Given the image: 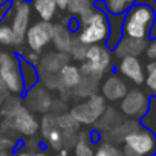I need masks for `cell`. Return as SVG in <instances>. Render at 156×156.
Listing matches in <instances>:
<instances>
[{"mask_svg":"<svg viewBox=\"0 0 156 156\" xmlns=\"http://www.w3.org/2000/svg\"><path fill=\"white\" fill-rule=\"evenodd\" d=\"M55 116H57V124H58V127L61 129L63 133H66V135H76L78 132H80L81 126L69 115V112L67 113H61V115H55Z\"/></svg>","mask_w":156,"mask_h":156,"instance_id":"cell-27","label":"cell"},{"mask_svg":"<svg viewBox=\"0 0 156 156\" xmlns=\"http://www.w3.org/2000/svg\"><path fill=\"white\" fill-rule=\"evenodd\" d=\"M69 151L70 150H67V148H61L57 151V156H69Z\"/></svg>","mask_w":156,"mask_h":156,"instance_id":"cell-39","label":"cell"},{"mask_svg":"<svg viewBox=\"0 0 156 156\" xmlns=\"http://www.w3.org/2000/svg\"><path fill=\"white\" fill-rule=\"evenodd\" d=\"M121 150L124 156H154L156 136L150 129L139 127L124 138Z\"/></svg>","mask_w":156,"mask_h":156,"instance_id":"cell-5","label":"cell"},{"mask_svg":"<svg viewBox=\"0 0 156 156\" xmlns=\"http://www.w3.org/2000/svg\"><path fill=\"white\" fill-rule=\"evenodd\" d=\"M154 23V11L145 3L133 5L122 19V35L138 40H147Z\"/></svg>","mask_w":156,"mask_h":156,"instance_id":"cell-3","label":"cell"},{"mask_svg":"<svg viewBox=\"0 0 156 156\" xmlns=\"http://www.w3.org/2000/svg\"><path fill=\"white\" fill-rule=\"evenodd\" d=\"M54 2H55L57 9H60V11H66V9H67L69 0H54Z\"/></svg>","mask_w":156,"mask_h":156,"instance_id":"cell-37","label":"cell"},{"mask_svg":"<svg viewBox=\"0 0 156 156\" xmlns=\"http://www.w3.org/2000/svg\"><path fill=\"white\" fill-rule=\"evenodd\" d=\"M0 84H3V83H2V78H0Z\"/></svg>","mask_w":156,"mask_h":156,"instance_id":"cell-44","label":"cell"},{"mask_svg":"<svg viewBox=\"0 0 156 156\" xmlns=\"http://www.w3.org/2000/svg\"><path fill=\"white\" fill-rule=\"evenodd\" d=\"M40 130V121L23 103L16 109L3 113L0 121V135H8L16 139V135L34 138Z\"/></svg>","mask_w":156,"mask_h":156,"instance_id":"cell-2","label":"cell"},{"mask_svg":"<svg viewBox=\"0 0 156 156\" xmlns=\"http://www.w3.org/2000/svg\"><path fill=\"white\" fill-rule=\"evenodd\" d=\"M2 118H3V115H2V107H0V121H2Z\"/></svg>","mask_w":156,"mask_h":156,"instance_id":"cell-42","label":"cell"},{"mask_svg":"<svg viewBox=\"0 0 156 156\" xmlns=\"http://www.w3.org/2000/svg\"><path fill=\"white\" fill-rule=\"evenodd\" d=\"M70 61H72V60H70L69 54L51 51V52H46V54L40 55L37 69H38V73L58 75V72H60L66 64H69Z\"/></svg>","mask_w":156,"mask_h":156,"instance_id":"cell-15","label":"cell"},{"mask_svg":"<svg viewBox=\"0 0 156 156\" xmlns=\"http://www.w3.org/2000/svg\"><path fill=\"white\" fill-rule=\"evenodd\" d=\"M139 127H141V124H139L138 121L127 119V121L119 122V124H118L116 127H113L112 130L103 133V135H101V139H103L104 142H110V144H115V145H116V144L122 142L124 138H126L129 133L135 132V130L139 129Z\"/></svg>","mask_w":156,"mask_h":156,"instance_id":"cell-18","label":"cell"},{"mask_svg":"<svg viewBox=\"0 0 156 156\" xmlns=\"http://www.w3.org/2000/svg\"><path fill=\"white\" fill-rule=\"evenodd\" d=\"M16 156H49L46 151L43 150H34V151H29V150H17L16 151Z\"/></svg>","mask_w":156,"mask_h":156,"instance_id":"cell-36","label":"cell"},{"mask_svg":"<svg viewBox=\"0 0 156 156\" xmlns=\"http://www.w3.org/2000/svg\"><path fill=\"white\" fill-rule=\"evenodd\" d=\"M90 8H94V0H69V5H67L66 11L72 17L78 19L84 12H87Z\"/></svg>","mask_w":156,"mask_h":156,"instance_id":"cell-28","label":"cell"},{"mask_svg":"<svg viewBox=\"0 0 156 156\" xmlns=\"http://www.w3.org/2000/svg\"><path fill=\"white\" fill-rule=\"evenodd\" d=\"M127 92H129V87H127L126 80H122L116 73L106 76L101 83V97L106 101H110V103L121 101Z\"/></svg>","mask_w":156,"mask_h":156,"instance_id":"cell-14","label":"cell"},{"mask_svg":"<svg viewBox=\"0 0 156 156\" xmlns=\"http://www.w3.org/2000/svg\"><path fill=\"white\" fill-rule=\"evenodd\" d=\"M119 112L124 113L126 116L130 118H144L147 110H148V104L150 100L148 97L139 90V89H132L126 94V97L119 101Z\"/></svg>","mask_w":156,"mask_h":156,"instance_id":"cell-12","label":"cell"},{"mask_svg":"<svg viewBox=\"0 0 156 156\" xmlns=\"http://www.w3.org/2000/svg\"><path fill=\"white\" fill-rule=\"evenodd\" d=\"M154 2H156V0H154Z\"/></svg>","mask_w":156,"mask_h":156,"instance_id":"cell-45","label":"cell"},{"mask_svg":"<svg viewBox=\"0 0 156 156\" xmlns=\"http://www.w3.org/2000/svg\"><path fill=\"white\" fill-rule=\"evenodd\" d=\"M31 14L32 8L28 0H14L5 14V19L9 22L20 48L25 44V35L28 28L31 26Z\"/></svg>","mask_w":156,"mask_h":156,"instance_id":"cell-9","label":"cell"},{"mask_svg":"<svg viewBox=\"0 0 156 156\" xmlns=\"http://www.w3.org/2000/svg\"><path fill=\"white\" fill-rule=\"evenodd\" d=\"M147 40H138V38H130V37H124L118 41V44L112 49L113 54L121 60V58H126V57H136L141 55L145 48H147Z\"/></svg>","mask_w":156,"mask_h":156,"instance_id":"cell-17","label":"cell"},{"mask_svg":"<svg viewBox=\"0 0 156 156\" xmlns=\"http://www.w3.org/2000/svg\"><path fill=\"white\" fill-rule=\"evenodd\" d=\"M118 72L119 75H122L124 78H127L129 81H132L133 84H142L145 81V70L142 63L139 61V58L136 57H126L121 58L118 63Z\"/></svg>","mask_w":156,"mask_h":156,"instance_id":"cell-16","label":"cell"},{"mask_svg":"<svg viewBox=\"0 0 156 156\" xmlns=\"http://www.w3.org/2000/svg\"><path fill=\"white\" fill-rule=\"evenodd\" d=\"M67 104H66V101L64 100H61V98H58V100H55L54 98V101H52V107H51V112L49 113H52V115H61V113H67Z\"/></svg>","mask_w":156,"mask_h":156,"instance_id":"cell-33","label":"cell"},{"mask_svg":"<svg viewBox=\"0 0 156 156\" xmlns=\"http://www.w3.org/2000/svg\"><path fill=\"white\" fill-rule=\"evenodd\" d=\"M19 57L23 58L25 61H28V63L32 64V66H37V64H38V60H40V54L32 52V51H28V52H25V54H20Z\"/></svg>","mask_w":156,"mask_h":156,"instance_id":"cell-34","label":"cell"},{"mask_svg":"<svg viewBox=\"0 0 156 156\" xmlns=\"http://www.w3.org/2000/svg\"><path fill=\"white\" fill-rule=\"evenodd\" d=\"M20 73H22V81H23L25 92L32 89V87H35L40 83V75H38L37 66L29 64L23 58H20Z\"/></svg>","mask_w":156,"mask_h":156,"instance_id":"cell-22","label":"cell"},{"mask_svg":"<svg viewBox=\"0 0 156 156\" xmlns=\"http://www.w3.org/2000/svg\"><path fill=\"white\" fill-rule=\"evenodd\" d=\"M5 55H6V51H5V49H2V48H0V64H2V61H3Z\"/></svg>","mask_w":156,"mask_h":156,"instance_id":"cell-40","label":"cell"},{"mask_svg":"<svg viewBox=\"0 0 156 156\" xmlns=\"http://www.w3.org/2000/svg\"><path fill=\"white\" fill-rule=\"evenodd\" d=\"M0 78L9 95L23 97L25 87L20 73V57L16 51H6V55L0 64Z\"/></svg>","mask_w":156,"mask_h":156,"instance_id":"cell-7","label":"cell"},{"mask_svg":"<svg viewBox=\"0 0 156 156\" xmlns=\"http://www.w3.org/2000/svg\"><path fill=\"white\" fill-rule=\"evenodd\" d=\"M40 132H41V138L46 144H49V147H52L55 151L61 150V148H67L70 150L76 141V135H66L61 132V129L57 124V116L52 113H46L41 116L40 119Z\"/></svg>","mask_w":156,"mask_h":156,"instance_id":"cell-8","label":"cell"},{"mask_svg":"<svg viewBox=\"0 0 156 156\" xmlns=\"http://www.w3.org/2000/svg\"><path fill=\"white\" fill-rule=\"evenodd\" d=\"M0 156H9V153H0Z\"/></svg>","mask_w":156,"mask_h":156,"instance_id":"cell-43","label":"cell"},{"mask_svg":"<svg viewBox=\"0 0 156 156\" xmlns=\"http://www.w3.org/2000/svg\"><path fill=\"white\" fill-rule=\"evenodd\" d=\"M72 40H73V34H72V32H70L63 23H57V25H54L52 41H51V44L54 46V49H55L57 52L67 54L69 49H70Z\"/></svg>","mask_w":156,"mask_h":156,"instance_id":"cell-19","label":"cell"},{"mask_svg":"<svg viewBox=\"0 0 156 156\" xmlns=\"http://www.w3.org/2000/svg\"><path fill=\"white\" fill-rule=\"evenodd\" d=\"M97 90H98V81H95V80H92V78H87V76L83 75L81 81L78 83V86L70 92V98L83 101V100L89 98L90 95L98 94Z\"/></svg>","mask_w":156,"mask_h":156,"instance_id":"cell-23","label":"cell"},{"mask_svg":"<svg viewBox=\"0 0 156 156\" xmlns=\"http://www.w3.org/2000/svg\"><path fill=\"white\" fill-rule=\"evenodd\" d=\"M145 55L150 61H156V37L147 43V48H145Z\"/></svg>","mask_w":156,"mask_h":156,"instance_id":"cell-35","label":"cell"},{"mask_svg":"<svg viewBox=\"0 0 156 156\" xmlns=\"http://www.w3.org/2000/svg\"><path fill=\"white\" fill-rule=\"evenodd\" d=\"M58 92H60V98L67 101L70 100V92L78 86V83L81 81L83 73L80 70V66H76L73 63L66 64L60 72H58Z\"/></svg>","mask_w":156,"mask_h":156,"instance_id":"cell-13","label":"cell"},{"mask_svg":"<svg viewBox=\"0 0 156 156\" xmlns=\"http://www.w3.org/2000/svg\"><path fill=\"white\" fill-rule=\"evenodd\" d=\"M0 48L2 49H16V52L20 48V44L12 32V28L5 17L0 20Z\"/></svg>","mask_w":156,"mask_h":156,"instance_id":"cell-24","label":"cell"},{"mask_svg":"<svg viewBox=\"0 0 156 156\" xmlns=\"http://www.w3.org/2000/svg\"><path fill=\"white\" fill-rule=\"evenodd\" d=\"M110 67H112V52H110V49L106 48V44L89 46L84 61L80 63L81 73L98 83L110 70Z\"/></svg>","mask_w":156,"mask_h":156,"instance_id":"cell-4","label":"cell"},{"mask_svg":"<svg viewBox=\"0 0 156 156\" xmlns=\"http://www.w3.org/2000/svg\"><path fill=\"white\" fill-rule=\"evenodd\" d=\"M9 6H11V2H9V3H5V5H0V20L5 17V14H6V11L9 9Z\"/></svg>","mask_w":156,"mask_h":156,"instance_id":"cell-38","label":"cell"},{"mask_svg":"<svg viewBox=\"0 0 156 156\" xmlns=\"http://www.w3.org/2000/svg\"><path fill=\"white\" fill-rule=\"evenodd\" d=\"M22 101L32 113L46 115V113L51 112L54 97H52L51 90L44 89L41 84H37L35 87H32V89H29L23 94Z\"/></svg>","mask_w":156,"mask_h":156,"instance_id":"cell-11","label":"cell"},{"mask_svg":"<svg viewBox=\"0 0 156 156\" xmlns=\"http://www.w3.org/2000/svg\"><path fill=\"white\" fill-rule=\"evenodd\" d=\"M87 49H89L87 44H84L76 35H73V40H72V44H70V49H69L67 54H69L70 60H75L78 63H83L84 58H86Z\"/></svg>","mask_w":156,"mask_h":156,"instance_id":"cell-29","label":"cell"},{"mask_svg":"<svg viewBox=\"0 0 156 156\" xmlns=\"http://www.w3.org/2000/svg\"><path fill=\"white\" fill-rule=\"evenodd\" d=\"M5 3H9V0H0V5H5Z\"/></svg>","mask_w":156,"mask_h":156,"instance_id":"cell-41","label":"cell"},{"mask_svg":"<svg viewBox=\"0 0 156 156\" xmlns=\"http://www.w3.org/2000/svg\"><path fill=\"white\" fill-rule=\"evenodd\" d=\"M107 109V101L101 94H94L89 98L73 104L67 112L80 126H94Z\"/></svg>","mask_w":156,"mask_h":156,"instance_id":"cell-6","label":"cell"},{"mask_svg":"<svg viewBox=\"0 0 156 156\" xmlns=\"http://www.w3.org/2000/svg\"><path fill=\"white\" fill-rule=\"evenodd\" d=\"M122 116H121V112L116 110L115 107H107L104 110V113L100 116V119L95 122V130H98L101 135L112 130L113 127H116L119 122H122Z\"/></svg>","mask_w":156,"mask_h":156,"instance_id":"cell-20","label":"cell"},{"mask_svg":"<svg viewBox=\"0 0 156 156\" xmlns=\"http://www.w3.org/2000/svg\"><path fill=\"white\" fill-rule=\"evenodd\" d=\"M31 8L40 17L41 22H52L57 14V6L54 0H31Z\"/></svg>","mask_w":156,"mask_h":156,"instance_id":"cell-21","label":"cell"},{"mask_svg":"<svg viewBox=\"0 0 156 156\" xmlns=\"http://www.w3.org/2000/svg\"><path fill=\"white\" fill-rule=\"evenodd\" d=\"M52 31H54V23L52 22H35L32 23L25 35V44L28 46L29 51L32 52H43L52 41Z\"/></svg>","mask_w":156,"mask_h":156,"instance_id":"cell-10","label":"cell"},{"mask_svg":"<svg viewBox=\"0 0 156 156\" xmlns=\"http://www.w3.org/2000/svg\"><path fill=\"white\" fill-rule=\"evenodd\" d=\"M95 144L90 141L89 132H78L76 141L73 144V154L75 156H94Z\"/></svg>","mask_w":156,"mask_h":156,"instance_id":"cell-25","label":"cell"},{"mask_svg":"<svg viewBox=\"0 0 156 156\" xmlns=\"http://www.w3.org/2000/svg\"><path fill=\"white\" fill-rule=\"evenodd\" d=\"M109 16L98 5H94V8L78 17V31L75 35L87 46L104 44L109 38Z\"/></svg>","mask_w":156,"mask_h":156,"instance_id":"cell-1","label":"cell"},{"mask_svg":"<svg viewBox=\"0 0 156 156\" xmlns=\"http://www.w3.org/2000/svg\"><path fill=\"white\" fill-rule=\"evenodd\" d=\"M145 72L147 75H145L144 83L153 94H156V61H150L145 67Z\"/></svg>","mask_w":156,"mask_h":156,"instance_id":"cell-31","label":"cell"},{"mask_svg":"<svg viewBox=\"0 0 156 156\" xmlns=\"http://www.w3.org/2000/svg\"><path fill=\"white\" fill-rule=\"evenodd\" d=\"M17 141L8 135H0V153H9L16 150Z\"/></svg>","mask_w":156,"mask_h":156,"instance_id":"cell-32","label":"cell"},{"mask_svg":"<svg viewBox=\"0 0 156 156\" xmlns=\"http://www.w3.org/2000/svg\"><path fill=\"white\" fill-rule=\"evenodd\" d=\"M135 2L136 0H104V8L110 16H124Z\"/></svg>","mask_w":156,"mask_h":156,"instance_id":"cell-26","label":"cell"},{"mask_svg":"<svg viewBox=\"0 0 156 156\" xmlns=\"http://www.w3.org/2000/svg\"><path fill=\"white\" fill-rule=\"evenodd\" d=\"M94 156H124V153H122L121 147H118L115 144H110V142L101 141L98 144V147L95 148Z\"/></svg>","mask_w":156,"mask_h":156,"instance_id":"cell-30","label":"cell"}]
</instances>
